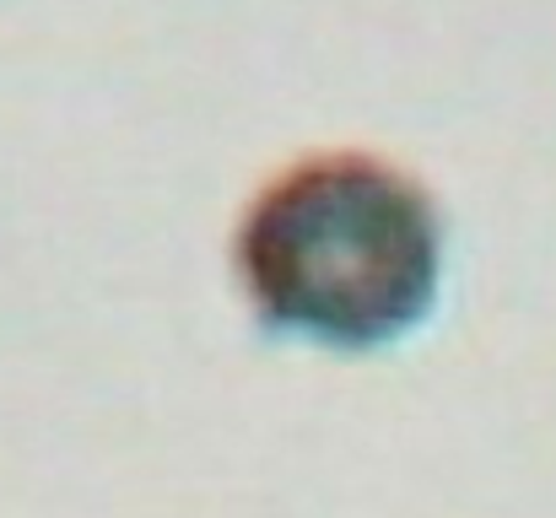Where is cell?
<instances>
[{
    "label": "cell",
    "mask_w": 556,
    "mask_h": 518,
    "mask_svg": "<svg viewBox=\"0 0 556 518\" xmlns=\"http://www.w3.org/2000/svg\"><path fill=\"white\" fill-rule=\"evenodd\" d=\"M227 260L265 330L378 351L438 308L448 222L410 163L372 147H314L249 189Z\"/></svg>",
    "instance_id": "6da1fadb"
}]
</instances>
